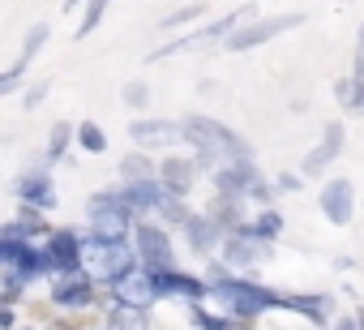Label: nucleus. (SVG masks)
<instances>
[{
	"label": "nucleus",
	"mask_w": 364,
	"mask_h": 330,
	"mask_svg": "<svg viewBox=\"0 0 364 330\" xmlns=\"http://www.w3.org/2000/svg\"><path fill=\"white\" fill-rule=\"evenodd\" d=\"M73 137H77V146H82L86 154H103V150H107V133H103L95 120H77V124H73Z\"/></svg>",
	"instance_id": "23"
},
{
	"label": "nucleus",
	"mask_w": 364,
	"mask_h": 330,
	"mask_svg": "<svg viewBox=\"0 0 364 330\" xmlns=\"http://www.w3.org/2000/svg\"><path fill=\"white\" fill-rule=\"evenodd\" d=\"M206 14V5H185V9H176V14H167L159 26L163 31H171V26H185V22H193V18H202Z\"/></svg>",
	"instance_id": "31"
},
{
	"label": "nucleus",
	"mask_w": 364,
	"mask_h": 330,
	"mask_svg": "<svg viewBox=\"0 0 364 330\" xmlns=\"http://www.w3.org/2000/svg\"><path fill=\"white\" fill-rule=\"evenodd\" d=\"M360 48H364V26H360Z\"/></svg>",
	"instance_id": "38"
},
{
	"label": "nucleus",
	"mask_w": 364,
	"mask_h": 330,
	"mask_svg": "<svg viewBox=\"0 0 364 330\" xmlns=\"http://www.w3.org/2000/svg\"><path fill=\"white\" fill-rule=\"evenodd\" d=\"M150 270V266H146ZM154 275V292L159 296H180V300H202L206 296V279L189 275V270H176V266H163V270H150Z\"/></svg>",
	"instance_id": "12"
},
{
	"label": "nucleus",
	"mask_w": 364,
	"mask_h": 330,
	"mask_svg": "<svg viewBox=\"0 0 364 330\" xmlns=\"http://www.w3.org/2000/svg\"><path fill=\"white\" fill-rule=\"evenodd\" d=\"M154 181H159V189H163L167 198H180V202H185V193L198 185V163H193V159H180V154H167Z\"/></svg>",
	"instance_id": "13"
},
{
	"label": "nucleus",
	"mask_w": 364,
	"mask_h": 330,
	"mask_svg": "<svg viewBox=\"0 0 364 330\" xmlns=\"http://www.w3.org/2000/svg\"><path fill=\"white\" fill-rule=\"evenodd\" d=\"M137 266V257H133V249L124 245V240H86L82 245V275L95 283V279H103L107 287L120 279V275H129Z\"/></svg>",
	"instance_id": "3"
},
{
	"label": "nucleus",
	"mask_w": 364,
	"mask_h": 330,
	"mask_svg": "<svg viewBox=\"0 0 364 330\" xmlns=\"http://www.w3.org/2000/svg\"><path fill=\"white\" fill-rule=\"evenodd\" d=\"M112 300H116V304H129V309H150V304L159 300L154 275H150L146 266H133L129 275H120V279L112 283Z\"/></svg>",
	"instance_id": "8"
},
{
	"label": "nucleus",
	"mask_w": 364,
	"mask_h": 330,
	"mask_svg": "<svg viewBox=\"0 0 364 330\" xmlns=\"http://www.w3.org/2000/svg\"><path fill=\"white\" fill-rule=\"evenodd\" d=\"M43 43H48V26L39 22V26H31V31H26V43H22V60H35V52H39Z\"/></svg>",
	"instance_id": "32"
},
{
	"label": "nucleus",
	"mask_w": 364,
	"mask_h": 330,
	"mask_svg": "<svg viewBox=\"0 0 364 330\" xmlns=\"http://www.w3.org/2000/svg\"><path fill=\"white\" fill-rule=\"evenodd\" d=\"M82 245H86V236H82V232L60 228V232H52V236L43 240V253H48L52 270H56V275H65V270H82Z\"/></svg>",
	"instance_id": "10"
},
{
	"label": "nucleus",
	"mask_w": 364,
	"mask_h": 330,
	"mask_svg": "<svg viewBox=\"0 0 364 330\" xmlns=\"http://www.w3.org/2000/svg\"><path fill=\"white\" fill-rule=\"evenodd\" d=\"M150 309H129V304H112L107 309V330H146Z\"/></svg>",
	"instance_id": "22"
},
{
	"label": "nucleus",
	"mask_w": 364,
	"mask_h": 330,
	"mask_svg": "<svg viewBox=\"0 0 364 330\" xmlns=\"http://www.w3.org/2000/svg\"><path fill=\"white\" fill-rule=\"evenodd\" d=\"M107 5L112 0H86V14H82V26H77V39H86L99 22H103V14H107Z\"/></svg>",
	"instance_id": "28"
},
{
	"label": "nucleus",
	"mask_w": 364,
	"mask_h": 330,
	"mask_svg": "<svg viewBox=\"0 0 364 330\" xmlns=\"http://www.w3.org/2000/svg\"><path fill=\"white\" fill-rule=\"evenodd\" d=\"M296 26H304V14H279V18L245 22V26H236V31L223 39V48H228V52H249V48H262V43H270L274 35H287V31H296Z\"/></svg>",
	"instance_id": "5"
},
{
	"label": "nucleus",
	"mask_w": 364,
	"mask_h": 330,
	"mask_svg": "<svg viewBox=\"0 0 364 330\" xmlns=\"http://www.w3.org/2000/svg\"><path fill=\"white\" fill-rule=\"evenodd\" d=\"M253 9L245 5V9H232V14H223L219 22H210V26H198L193 35H185V39H171V43H163V48H154V56L150 60H167V56H185V52H202V48H210V43H223L236 26H245V18H249Z\"/></svg>",
	"instance_id": "4"
},
{
	"label": "nucleus",
	"mask_w": 364,
	"mask_h": 330,
	"mask_svg": "<svg viewBox=\"0 0 364 330\" xmlns=\"http://www.w3.org/2000/svg\"><path fill=\"white\" fill-rule=\"evenodd\" d=\"M159 215H163V223H176V228H185L189 223V211H185V202H180V198H159V206H154Z\"/></svg>",
	"instance_id": "26"
},
{
	"label": "nucleus",
	"mask_w": 364,
	"mask_h": 330,
	"mask_svg": "<svg viewBox=\"0 0 364 330\" xmlns=\"http://www.w3.org/2000/svg\"><path fill=\"white\" fill-rule=\"evenodd\" d=\"M317 206H321V215H326L334 228H347L351 215H355V189H351V181H347V176H334V181L317 193Z\"/></svg>",
	"instance_id": "9"
},
{
	"label": "nucleus",
	"mask_w": 364,
	"mask_h": 330,
	"mask_svg": "<svg viewBox=\"0 0 364 330\" xmlns=\"http://www.w3.org/2000/svg\"><path fill=\"white\" fill-rule=\"evenodd\" d=\"M133 232V215L116 202V193H95L90 198V236L95 240H124Z\"/></svg>",
	"instance_id": "6"
},
{
	"label": "nucleus",
	"mask_w": 364,
	"mask_h": 330,
	"mask_svg": "<svg viewBox=\"0 0 364 330\" xmlns=\"http://www.w3.org/2000/svg\"><path fill=\"white\" fill-rule=\"evenodd\" d=\"M48 330H86V326L73 321V317H56V321H48Z\"/></svg>",
	"instance_id": "34"
},
{
	"label": "nucleus",
	"mask_w": 364,
	"mask_h": 330,
	"mask_svg": "<svg viewBox=\"0 0 364 330\" xmlns=\"http://www.w3.org/2000/svg\"><path fill=\"white\" fill-rule=\"evenodd\" d=\"M14 193L26 202V206H39V211H52L56 206V189H52V172H22L14 181Z\"/></svg>",
	"instance_id": "17"
},
{
	"label": "nucleus",
	"mask_w": 364,
	"mask_h": 330,
	"mask_svg": "<svg viewBox=\"0 0 364 330\" xmlns=\"http://www.w3.org/2000/svg\"><path fill=\"white\" fill-rule=\"evenodd\" d=\"M334 95H338V103H343L347 112L364 107V82H360V78H343V82L334 86Z\"/></svg>",
	"instance_id": "25"
},
{
	"label": "nucleus",
	"mask_w": 364,
	"mask_h": 330,
	"mask_svg": "<svg viewBox=\"0 0 364 330\" xmlns=\"http://www.w3.org/2000/svg\"><path fill=\"white\" fill-rule=\"evenodd\" d=\"M26 69H31V60H22V56H18V65H14V69H5V73H0V95L18 90V86H22V78H26Z\"/></svg>",
	"instance_id": "30"
},
{
	"label": "nucleus",
	"mask_w": 364,
	"mask_h": 330,
	"mask_svg": "<svg viewBox=\"0 0 364 330\" xmlns=\"http://www.w3.org/2000/svg\"><path fill=\"white\" fill-rule=\"evenodd\" d=\"M120 176H124V181H154V168H150L146 150H133V154L120 159Z\"/></svg>",
	"instance_id": "24"
},
{
	"label": "nucleus",
	"mask_w": 364,
	"mask_h": 330,
	"mask_svg": "<svg viewBox=\"0 0 364 330\" xmlns=\"http://www.w3.org/2000/svg\"><path fill=\"white\" fill-rule=\"evenodd\" d=\"M77 5H86V0H65V14H73Z\"/></svg>",
	"instance_id": "37"
},
{
	"label": "nucleus",
	"mask_w": 364,
	"mask_h": 330,
	"mask_svg": "<svg viewBox=\"0 0 364 330\" xmlns=\"http://www.w3.org/2000/svg\"><path fill=\"white\" fill-rule=\"evenodd\" d=\"M120 99H124L129 107H146V103H150V86H146V82H124V86H120Z\"/></svg>",
	"instance_id": "29"
},
{
	"label": "nucleus",
	"mask_w": 364,
	"mask_h": 330,
	"mask_svg": "<svg viewBox=\"0 0 364 330\" xmlns=\"http://www.w3.org/2000/svg\"><path fill=\"white\" fill-rule=\"evenodd\" d=\"M206 296H215V304L232 317V321H253L262 317L266 309H283V292L257 283V279H245V275H223L215 283H206Z\"/></svg>",
	"instance_id": "2"
},
{
	"label": "nucleus",
	"mask_w": 364,
	"mask_h": 330,
	"mask_svg": "<svg viewBox=\"0 0 364 330\" xmlns=\"http://www.w3.org/2000/svg\"><path fill=\"white\" fill-rule=\"evenodd\" d=\"M90 300H95V283L82 270L52 275V304H60V309H90Z\"/></svg>",
	"instance_id": "14"
},
{
	"label": "nucleus",
	"mask_w": 364,
	"mask_h": 330,
	"mask_svg": "<svg viewBox=\"0 0 364 330\" xmlns=\"http://www.w3.org/2000/svg\"><path fill=\"white\" fill-rule=\"evenodd\" d=\"M219 253H223V262H228L232 270H253L257 262L270 257V245H266V240H253V236H245V232H228V236L219 240Z\"/></svg>",
	"instance_id": "11"
},
{
	"label": "nucleus",
	"mask_w": 364,
	"mask_h": 330,
	"mask_svg": "<svg viewBox=\"0 0 364 330\" xmlns=\"http://www.w3.org/2000/svg\"><path fill=\"white\" fill-rule=\"evenodd\" d=\"M133 257L150 270H163L171 266V240H167V228H154V223H137L133 228Z\"/></svg>",
	"instance_id": "7"
},
{
	"label": "nucleus",
	"mask_w": 364,
	"mask_h": 330,
	"mask_svg": "<svg viewBox=\"0 0 364 330\" xmlns=\"http://www.w3.org/2000/svg\"><path fill=\"white\" fill-rule=\"evenodd\" d=\"M180 232H185L189 249H193V253H202V257H210V253L219 249V240H223V232H219L206 215H189V223L180 228Z\"/></svg>",
	"instance_id": "19"
},
{
	"label": "nucleus",
	"mask_w": 364,
	"mask_h": 330,
	"mask_svg": "<svg viewBox=\"0 0 364 330\" xmlns=\"http://www.w3.org/2000/svg\"><path fill=\"white\" fill-rule=\"evenodd\" d=\"M351 78L364 82V48H355V69H351Z\"/></svg>",
	"instance_id": "36"
},
{
	"label": "nucleus",
	"mask_w": 364,
	"mask_h": 330,
	"mask_svg": "<svg viewBox=\"0 0 364 330\" xmlns=\"http://www.w3.org/2000/svg\"><path fill=\"white\" fill-rule=\"evenodd\" d=\"M129 137L137 142V150H159V146H176L180 142V124L176 120H133Z\"/></svg>",
	"instance_id": "16"
},
{
	"label": "nucleus",
	"mask_w": 364,
	"mask_h": 330,
	"mask_svg": "<svg viewBox=\"0 0 364 330\" xmlns=\"http://www.w3.org/2000/svg\"><path fill=\"white\" fill-rule=\"evenodd\" d=\"M180 142L198 146V172L202 168H219V163H249V142L228 129L223 120H210V116H185L180 120Z\"/></svg>",
	"instance_id": "1"
},
{
	"label": "nucleus",
	"mask_w": 364,
	"mask_h": 330,
	"mask_svg": "<svg viewBox=\"0 0 364 330\" xmlns=\"http://www.w3.org/2000/svg\"><path fill=\"white\" fill-rule=\"evenodd\" d=\"M43 95H48V82L31 86V90H26V103H22V107H39V103H43Z\"/></svg>",
	"instance_id": "33"
},
{
	"label": "nucleus",
	"mask_w": 364,
	"mask_h": 330,
	"mask_svg": "<svg viewBox=\"0 0 364 330\" xmlns=\"http://www.w3.org/2000/svg\"><path fill=\"white\" fill-rule=\"evenodd\" d=\"M240 232H245V236H253V240H266V245H270V240L283 232V215H279L274 206H266L253 223H240Z\"/></svg>",
	"instance_id": "21"
},
{
	"label": "nucleus",
	"mask_w": 364,
	"mask_h": 330,
	"mask_svg": "<svg viewBox=\"0 0 364 330\" xmlns=\"http://www.w3.org/2000/svg\"><path fill=\"white\" fill-rule=\"evenodd\" d=\"M283 309L309 317L313 326H326L330 321V300L326 296H309V292H283Z\"/></svg>",
	"instance_id": "20"
},
{
	"label": "nucleus",
	"mask_w": 364,
	"mask_h": 330,
	"mask_svg": "<svg viewBox=\"0 0 364 330\" xmlns=\"http://www.w3.org/2000/svg\"><path fill=\"white\" fill-rule=\"evenodd\" d=\"M73 142V124L69 120H60V124H52V137H48V163H56L60 154H65V146Z\"/></svg>",
	"instance_id": "27"
},
{
	"label": "nucleus",
	"mask_w": 364,
	"mask_h": 330,
	"mask_svg": "<svg viewBox=\"0 0 364 330\" xmlns=\"http://www.w3.org/2000/svg\"><path fill=\"white\" fill-rule=\"evenodd\" d=\"M159 198H163L159 181H129V185L116 193V202H120L129 215H150V211L159 206Z\"/></svg>",
	"instance_id": "18"
},
{
	"label": "nucleus",
	"mask_w": 364,
	"mask_h": 330,
	"mask_svg": "<svg viewBox=\"0 0 364 330\" xmlns=\"http://www.w3.org/2000/svg\"><path fill=\"white\" fill-rule=\"evenodd\" d=\"M14 326V304H0V330Z\"/></svg>",
	"instance_id": "35"
},
{
	"label": "nucleus",
	"mask_w": 364,
	"mask_h": 330,
	"mask_svg": "<svg viewBox=\"0 0 364 330\" xmlns=\"http://www.w3.org/2000/svg\"><path fill=\"white\" fill-rule=\"evenodd\" d=\"M343 154V124L334 120V124H326V133H321V142L304 154V163H300V172L304 176H317V172H326L330 163Z\"/></svg>",
	"instance_id": "15"
}]
</instances>
